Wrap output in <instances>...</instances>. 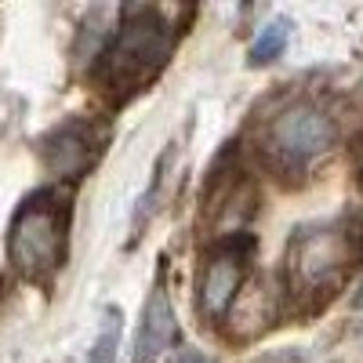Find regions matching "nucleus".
<instances>
[{"mask_svg": "<svg viewBox=\"0 0 363 363\" xmlns=\"http://www.w3.org/2000/svg\"><path fill=\"white\" fill-rule=\"evenodd\" d=\"M363 258V215L301 229L287 247V287L294 294H330Z\"/></svg>", "mask_w": 363, "mask_h": 363, "instance_id": "1", "label": "nucleus"}, {"mask_svg": "<svg viewBox=\"0 0 363 363\" xmlns=\"http://www.w3.org/2000/svg\"><path fill=\"white\" fill-rule=\"evenodd\" d=\"M171 33L167 26L145 8H131L124 26L116 29L109 51L102 55V77L116 84H142L149 80L167 58Z\"/></svg>", "mask_w": 363, "mask_h": 363, "instance_id": "2", "label": "nucleus"}, {"mask_svg": "<svg viewBox=\"0 0 363 363\" xmlns=\"http://www.w3.org/2000/svg\"><path fill=\"white\" fill-rule=\"evenodd\" d=\"M62 244H66V215L55 207V200L48 193L26 200L8 240V255L15 269H22L26 277H44L62 262Z\"/></svg>", "mask_w": 363, "mask_h": 363, "instance_id": "3", "label": "nucleus"}, {"mask_svg": "<svg viewBox=\"0 0 363 363\" xmlns=\"http://www.w3.org/2000/svg\"><path fill=\"white\" fill-rule=\"evenodd\" d=\"M335 145V124L330 116L309 102L284 109L265 131V149L284 171H298L309 160L323 157Z\"/></svg>", "mask_w": 363, "mask_h": 363, "instance_id": "4", "label": "nucleus"}, {"mask_svg": "<svg viewBox=\"0 0 363 363\" xmlns=\"http://www.w3.org/2000/svg\"><path fill=\"white\" fill-rule=\"evenodd\" d=\"M244 255H247V244L244 247L229 244V247L211 255V262L203 269V280H200V306L207 316H222L236 301L240 284H244V269H247Z\"/></svg>", "mask_w": 363, "mask_h": 363, "instance_id": "5", "label": "nucleus"}, {"mask_svg": "<svg viewBox=\"0 0 363 363\" xmlns=\"http://www.w3.org/2000/svg\"><path fill=\"white\" fill-rule=\"evenodd\" d=\"M178 338V320L167 301V291H153L142 309V327L135 338V363H160Z\"/></svg>", "mask_w": 363, "mask_h": 363, "instance_id": "6", "label": "nucleus"}, {"mask_svg": "<svg viewBox=\"0 0 363 363\" xmlns=\"http://www.w3.org/2000/svg\"><path fill=\"white\" fill-rule=\"evenodd\" d=\"M99 153V142H95V131L84 120H69L62 124L51 138H48V164L55 174H66V178H77L91 160Z\"/></svg>", "mask_w": 363, "mask_h": 363, "instance_id": "7", "label": "nucleus"}, {"mask_svg": "<svg viewBox=\"0 0 363 363\" xmlns=\"http://www.w3.org/2000/svg\"><path fill=\"white\" fill-rule=\"evenodd\" d=\"M284 44H287V22L277 18V22H269L262 33H258V40L251 44V62H255V66L272 62V58L284 51Z\"/></svg>", "mask_w": 363, "mask_h": 363, "instance_id": "8", "label": "nucleus"}, {"mask_svg": "<svg viewBox=\"0 0 363 363\" xmlns=\"http://www.w3.org/2000/svg\"><path fill=\"white\" fill-rule=\"evenodd\" d=\"M116 338H120V313L109 309L106 323H102V335H99L95 349H91L87 363H116Z\"/></svg>", "mask_w": 363, "mask_h": 363, "instance_id": "9", "label": "nucleus"}, {"mask_svg": "<svg viewBox=\"0 0 363 363\" xmlns=\"http://www.w3.org/2000/svg\"><path fill=\"white\" fill-rule=\"evenodd\" d=\"M356 171H359V182H363V138L356 142Z\"/></svg>", "mask_w": 363, "mask_h": 363, "instance_id": "10", "label": "nucleus"}, {"mask_svg": "<svg viewBox=\"0 0 363 363\" xmlns=\"http://www.w3.org/2000/svg\"><path fill=\"white\" fill-rule=\"evenodd\" d=\"M356 306H363V294H359V298H356Z\"/></svg>", "mask_w": 363, "mask_h": 363, "instance_id": "11", "label": "nucleus"}]
</instances>
